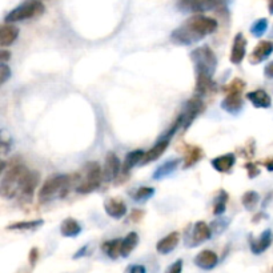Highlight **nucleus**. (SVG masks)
<instances>
[{
	"label": "nucleus",
	"instance_id": "f257e3e1",
	"mask_svg": "<svg viewBox=\"0 0 273 273\" xmlns=\"http://www.w3.org/2000/svg\"><path fill=\"white\" fill-rule=\"evenodd\" d=\"M217 27L219 24L213 18L195 15L170 33V40L179 46H191L204 39L207 35L216 32Z\"/></svg>",
	"mask_w": 273,
	"mask_h": 273
},
{
	"label": "nucleus",
	"instance_id": "f03ea898",
	"mask_svg": "<svg viewBox=\"0 0 273 273\" xmlns=\"http://www.w3.org/2000/svg\"><path fill=\"white\" fill-rule=\"evenodd\" d=\"M191 59L196 74V93L206 95L212 88V79L217 68L216 55L210 47L202 46L192 51Z\"/></svg>",
	"mask_w": 273,
	"mask_h": 273
},
{
	"label": "nucleus",
	"instance_id": "7ed1b4c3",
	"mask_svg": "<svg viewBox=\"0 0 273 273\" xmlns=\"http://www.w3.org/2000/svg\"><path fill=\"white\" fill-rule=\"evenodd\" d=\"M28 168L21 165V164H15L11 165L8 169L3 172L2 181H0V193L4 199H15L18 197L20 192L21 184L24 180L25 175L28 172Z\"/></svg>",
	"mask_w": 273,
	"mask_h": 273
},
{
	"label": "nucleus",
	"instance_id": "20e7f679",
	"mask_svg": "<svg viewBox=\"0 0 273 273\" xmlns=\"http://www.w3.org/2000/svg\"><path fill=\"white\" fill-rule=\"evenodd\" d=\"M72 185L71 176L68 175H55L44 181L39 191V201L48 202L52 200L63 199L67 196Z\"/></svg>",
	"mask_w": 273,
	"mask_h": 273
},
{
	"label": "nucleus",
	"instance_id": "39448f33",
	"mask_svg": "<svg viewBox=\"0 0 273 273\" xmlns=\"http://www.w3.org/2000/svg\"><path fill=\"white\" fill-rule=\"evenodd\" d=\"M75 178L78 179L76 191L79 193H91L95 189H97L103 181V169L100 168L99 163L89 161L83 168L82 174H78Z\"/></svg>",
	"mask_w": 273,
	"mask_h": 273
},
{
	"label": "nucleus",
	"instance_id": "423d86ee",
	"mask_svg": "<svg viewBox=\"0 0 273 273\" xmlns=\"http://www.w3.org/2000/svg\"><path fill=\"white\" fill-rule=\"evenodd\" d=\"M46 11L44 4L40 0H27L23 4H20L19 7L14 8L10 14L6 16V23H16V21L28 20L32 18H38Z\"/></svg>",
	"mask_w": 273,
	"mask_h": 273
},
{
	"label": "nucleus",
	"instance_id": "0eeeda50",
	"mask_svg": "<svg viewBox=\"0 0 273 273\" xmlns=\"http://www.w3.org/2000/svg\"><path fill=\"white\" fill-rule=\"evenodd\" d=\"M213 236L212 231H211V227L206 221H197V223L193 224V227H191L187 233L184 236V243L188 248H193V247H197L201 243L210 240Z\"/></svg>",
	"mask_w": 273,
	"mask_h": 273
},
{
	"label": "nucleus",
	"instance_id": "6e6552de",
	"mask_svg": "<svg viewBox=\"0 0 273 273\" xmlns=\"http://www.w3.org/2000/svg\"><path fill=\"white\" fill-rule=\"evenodd\" d=\"M204 110V104L199 97L189 99L183 107L181 114L179 115L178 119L181 121V128H188L191 123L196 119V116Z\"/></svg>",
	"mask_w": 273,
	"mask_h": 273
},
{
	"label": "nucleus",
	"instance_id": "1a4fd4ad",
	"mask_svg": "<svg viewBox=\"0 0 273 273\" xmlns=\"http://www.w3.org/2000/svg\"><path fill=\"white\" fill-rule=\"evenodd\" d=\"M40 176L36 170H28L25 175L23 184H21L20 192H19V199L24 200L25 202H29L33 197V192H35L36 187L39 184Z\"/></svg>",
	"mask_w": 273,
	"mask_h": 273
},
{
	"label": "nucleus",
	"instance_id": "9d476101",
	"mask_svg": "<svg viewBox=\"0 0 273 273\" xmlns=\"http://www.w3.org/2000/svg\"><path fill=\"white\" fill-rule=\"evenodd\" d=\"M179 7L188 12H206L219 7V0H179Z\"/></svg>",
	"mask_w": 273,
	"mask_h": 273
},
{
	"label": "nucleus",
	"instance_id": "9b49d317",
	"mask_svg": "<svg viewBox=\"0 0 273 273\" xmlns=\"http://www.w3.org/2000/svg\"><path fill=\"white\" fill-rule=\"evenodd\" d=\"M123 165H120V160L117 157L115 152H108L106 155V160H104L103 167V180L112 181L119 176L120 169Z\"/></svg>",
	"mask_w": 273,
	"mask_h": 273
},
{
	"label": "nucleus",
	"instance_id": "f8f14e48",
	"mask_svg": "<svg viewBox=\"0 0 273 273\" xmlns=\"http://www.w3.org/2000/svg\"><path fill=\"white\" fill-rule=\"evenodd\" d=\"M104 211L110 217L119 220L127 215V206L119 197H110L104 201Z\"/></svg>",
	"mask_w": 273,
	"mask_h": 273
},
{
	"label": "nucleus",
	"instance_id": "ddd939ff",
	"mask_svg": "<svg viewBox=\"0 0 273 273\" xmlns=\"http://www.w3.org/2000/svg\"><path fill=\"white\" fill-rule=\"evenodd\" d=\"M245 53H247V39L242 32H238L237 35L234 36L233 44H232L231 56H229L231 63L236 64V65L242 63L244 60Z\"/></svg>",
	"mask_w": 273,
	"mask_h": 273
},
{
	"label": "nucleus",
	"instance_id": "4468645a",
	"mask_svg": "<svg viewBox=\"0 0 273 273\" xmlns=\"http://www.w3.org/2000/svg\"><path fill=\"white\" fill-rule=\"evenodd\" d=\"M221 108L231 115H238L244 108L242 93H227L221 101Z\"/></svg>",
	"mask_w": 273,
	"mask_h": 273
},
{
	"label": "nucleus",
	"instance_id": "2eb2a0df",
	"mask_svg": "<svg viewBox=\"0 0 273 273\" xmlns=\"http://www.w3.org/2000/svg\"><path fill=\"white\" fill-rule=\"evenodd\" d=\"M195 264L200 269L211 270L219 264V256L211 249H204L195 257Z\"/></svg>",
	"mask_w": 273,
	"mask_h": 273
},
{
	"label": "nucleus",
	"instance_id": "dca6fc26",
	"mask_svg": "<svg viewBox=\"0 0 273 273\" xmlns=\"http://www.w3.org/2000/svg\"><path fill=\"white\" fill-rule=\"evenodd\" d=\"M273 53V42L270 40H263L255 47L251 55V61L252 64H259L261 61L266 60Z\"/></svg>",
	"mask_w": 273,
	"mask_h": 273
},
{
	"label": "nucleus",
	"instance_id": "f3484780",
	"mask_svg": "<svg viewBox=\"0 0 273 273\" xmlns=\"http://www.w3.org/2000/svg\"><path fill=\"white\" fill-rule=\"evenodd\" d=\"M180 243V234L179 232H172V233L167 234L165 237L159 240L156 244V251L160 255H168L172 251L176 249V247Z\"/></svg>",
	"mask_w": 273,
	"mask_h": 273
},
{
	"label": "nucleus",
	"instance_id": "a211bd4d",
	"mask_svg": "<svg viewBox=\"0 0 273 273\" xmlns=\"http://www.w3.org/2000/svg\"><path fill=\"white\" fill-rule=\"evenodd\" d=\"M273 243V232L270 229H265L259 238L251 242V251L253 255H261L269 248Z\"/></svg>",
	"mask_w": 273,
	"mask_h": 273
},
{
	"label": "nucleus",
	"instance_id": "6ab92c4d",
	"mask_svg": "<svg viewBox=\"0 0 273 273\" xmlns=\"http://www.w3.org/2000/svg\"><path fill=\"white\" fill-rule=\"evenodd\" d=\"M236 163V156L233 153H225L221 156H217L211 161L213 169H216L220 174H227L232 169V167Z\"/></svg>",
	"mask_w": 273,
	"mask_h": 273
},
{
	"label": "nucleus",
	"instance_id": "aec40b11",
	"mask_svg": "<svg viewBox=\"0 0 273 273\" xmlns=\"http://www.w3.org/2000/svg\"><path fill=\"white\" fill-rule=\"evenodd\" d=\"M19 28L16 25L10 24V23H4L0 28V46L8 47L14 44L15 40L18 39Z\"/></svg>",
	"mask_w": 273,
	"mask_h": 273
},
{
	"label": "nucleus",
	"instance_id": "412c9836",
	"mask_svg": "<svg viewBox=\"0 0 273 273\" xmlns=\"http://www.w3.org/2000/svg\"><path fill=\"white\" fill-rule=\"evenodd\" d=\"M247 99L256 108H270V106H272V99L264 89H256L252 92H248L247 93Z\"/></svg>",
	"mask_w": 273,
	"mask_h": 273
},
{
	"label": "nucleus",
	"instance_id": "4be33fe9",
	"mask_svg": "<svg viewBox=\"0 0 273 273\" xmlns=\"http://www.w3.org/2000/svg\"><path fill=\"white\" fill-rule=\"evenodd\" d=\"M168 146H169V140H160L152 147V148L147 151L146 155H144V159L142 161V165H146V164L152 163L155 160L159 159L161 155H163L165 151H167Z\"/></svg>",
	"mask_w": 273,
	"mask_h": 273
},
{
	"label": "nucleus",
	"instance_id": "5701e85b",
	"mask_svg": "<svg viewBox=\"0 0 273 273\" xmlns=\"http://www.w3.org/2000/svg\"><path fill=\"white\" fill-rule=\"evenodd\" d=\"M60 232L64 237H78L79 234L82 233V225L79 224L78 220H75L72 217H67L61 223Z\"/></svg>",
	"mask_w": 273,
	"mask_h": 273
},
{
	"label": "nucleus",
	"instance_id": "b1692460",
	"mask_svg": "<svg viewBox=\"0 0 273 273\" xmlns=\"http://www.w3.org/2000/svg\"><path fill=\"white\" fill-rule=\"evenodd\" d=\"M121 244H123V238H112V240L103 243L101 251L110 259L117 260L121 256Z\"/></svg>",
	"mask_w": 273,
	"mask_h": 273
},
{
	"label": "nucleus",
	"instance_id": "393cba45",
	"mask_svg": "<svg viewBox=\"0 0 273 273\" xmlns=\"http://www.w3.org/2000/svg\"><path fill=\"white\" fill-rule=\"evenodd\" d=\"M144 155H146V151H143V149H136V151H131L129 153H127L124 163H123V168H121L123 172L128 174L138 164H142Z\"/></svg>",
	"mask_w": 273,
	"mask_h": 273
},
{
	"label": "nucleus",
	"instance_id": "a878e982",
	"mask_svg": "<svg viewBox=\"0 0 273 273\" xmlns=\"http://www.w3.org/2000/svg\"><path fill=\"white\" fill-rule=\"evenodd\" d=\"M179 164H180V160L179 159H174V160H168L164 164H161L159 168H157L155 172H153L152 178L155 180H161V179L167 178L168 175H170L172 172L178 169Z\"/></svg>",
	"mask_w": 273,
	"mask_h": 273
},
{
	"label": "nucleus",
	"instance_id": "bb28decb",
	"mask_svg": "<svg viewBox=\"0 0 273 273\" xmlns=\"http://www.w3.org/2000/svg\"><path fill=\"white\" fill-rule=\"evenodd\" d=\"M139 244V234L136 232H131L128 233L124 238H123V244H121V257H128L133 252V249L138 247Z\"/></svg>",
	"mask_w": 273,
	"mask_h": 273
},
{
	"label": "nucleus",
	"instance_id": "cd10ccee",
	"mask_svg": "<svg viewBox=\"0 0 273 273\" xmlns=\"http://www.w3.org/2000/svg\"><path fill=\"white\" fill-rule=\"evenodd\" d=\"M44 221L43 220H31V221H16L14 224L7 225L8 231H32L36 228L42 227Z\"/></svg>",
	"mask_w": 273,
	"mask_h": 273
},
{
	"label": "nucleus",
	"instance_id": "c85d7f7f",
	"mask_svg": "<svg viewBox=\"0 0 273 273\" xmlns=\"http://www.w3.org/2000/svg\"><path fill=\"white\" fill-rule=\"evenodd\" d=\"M153 195H155V188H152V187H139V188L132 189L129 192V196L135 201H146V200L153 197Z\"/></svg>",
	"mask_w": 273,
	"mask_h": 273
},
{
	"label": "nucleus",
	"instance_id": "c756f323",
	"mask_svg": "<svg viewBox=\"0 0 273 273\" xmlns=\"http://www.w3.org/2000/svg\"><path fill=\"white\" fill-rule=\"evenodd\" d=\"M227 202H228V193L221 189L217 196L215 197V202H213V213L216 216H221L224 215L225 210H227Z\"/></svg>",
	"mask_w": 273,
	"mask_h": 273
},
{
	"label": "nucleus",
	"instance_id": "7c9ffc66",
	"mask_svg": "<svg viewBox=\"0 0 273 273\" xmlns=\"http://www.w3.org/2000/svg\"><path fill=\"white\" fill-rule=\"evenodd\" d=\"M259 199H260V196L257 192H255V191L245 192L242 197L243 207H244L245 210L253 211L255 210V207L257 206V202H259Z\"/></svg>",
	"mask_w": 273,
	"mask_h": 273
},
{
	"label": "nucleus",
	"instance_id": "2f4dec72",
	"mask_svg": "<svg viewBox=\"0 0 273 273\" xmlns=\"http://www.w3.org/2000/svg\"><path fill=\"white\" fill-rule=\"evenodd\" d=\"M201 156H202V152L199 147H191V148L188 149L187 156H185V159H184L185 160L184 167L188 168V167H191V165H193V164H196L200 159H201Z\"/></svg>",
	"mask_w": 273,
	"mask_h": 273
},
{
	"label": "nucleus",
	"instance_id": "473e14b6",
	"mask_svg": "<svg viewBox=\"0 0 273 273\" xmlns=\"http://www.w3.org/2000/svg\"><path fill=\"white\" fill-rule=\"evenodd\" d=\"M268 29V20L265 18H261L259 20H256L252 25H251V33L255 38H261Z\"/></svg>",
	"mask_w": 273,
	"mask_h": 273
},
{
	"label": "nucleus",
	"instance_id": "72a5a7b5",
	"mask_svg": "<svg viewBox=\"0 0 273 273\" xmlns=\"http://www.w3.org/2000/svg\"><path fill=\"white\" fill-rule=\"evenodd\" d=\"M229 225V219L228 217H219L216 221H213V224L211 225V231L212 233L217 229V234L221 233L224 229H227V227Z\"/></svg>",
	"mask_w": 273,
	"mask_h": 273
},
{
	"label": "nucleus",
	"instance_id": "f704fd0d",
	"mask_svg": "<svg viewBox=\"0 0 273 273\" xmlns=\"http://www.w3.org/2000/svg\"><path fill=\"white\" fill-rule=\"evenodd\" d=\"M245 87V83L243 82L242 79H234L229 83V85L227 87L228 93H242L243 89Z\"/></svg>",
	"mask_w": 273,
	"mask_h": 273
},
{
	"label": "nucleus",
	"instance_id": "c9c22d12",
	"mask_svg": "<svg viewBox=\"0 0 273 273\" xmlns=\"http://www.w3.org/2000/svg\"><path fill=\"white\" fill-rule=\"evenodd\" d=\"M11 78V68L7 64H2L0 65V84H4L8 79Z\"/></svg>",
	"mask_w": 273,
	"mask_h": 273
},
{
	"label": "nucleus",
	"instance_id": "e433bc0d",
	"mask_svg": "<svg viewBox=\"0 0 273 273\" xmlns=\"http://www.w3.org/2000/svg\"><path fill=\"white\" fill-rule=\"evenodd\" d=\"M245 169H247V174H248L249 179H253L256 176H259L260 175V169L259 167L256 165L255 163H247L245 164Z\"/></svg>",
	"mask_w": 273,
	"mask_h": 273
},
{
	"label": "nucleus",
	"instance_id": "4c0bfd02",
	"mask_svg": "<svg viewBox=\"0 0 273 273\" xmlns=\"http://www.w3.org/2000/svg\"><path fill=\"white\" fill-rule=\"evenodd\" d=\"M183 265H184L183 260H176L174 264H170V266H168V269L165 270V273H181L183 272Z\"/></svg>",
	"mask_w": 273,
	"mask_h": 273
},
{
	"label": "nucleus",
	"instance_id": "58836bf2",
	"mask_svg": "<svg viewBox=\"0 0 273 273\" xmlns=\"http://www.w3.org/2000/svg\"><path fill=\"white\" fill-rule=\"evenodd\" d=\"M125 273H147L146 266L144 265H136V264H133V265H129L125 269Z\"/></svg>",
	"mask_w": 273,
	"mask_h": 273
},
{
	"label": "nucleus",
	"instance_id": "ea45409f",
	"mask_svg": "<svg viewBox=\"0 0 273 273\" xmlns=\"http://www.w3.org/2000/svg\"><path fill=\"white\" fill-rule=\"evenodd\" d=\"M38 259H39V249L32 248L31 251H29V256H28L29 264H31V265L33 266L36 264V261H38Z\"/></svg>",
	"mask_w": 273,
	"mask_h": 273
},
{
	"label": "nucleus",
	"instance_id": "a19ab883",
	"mask_svg": "<svg viewBox=\"0 0 273 273\" xmlns=\"http://www.w3.org/2000/svg\"><path fill=\"white\" fill-rule=\"evenodd\" d=\"M264 74H265V78L273 79V61L266 64L265 70H264Z\"/></svg>",
	"mask_w": 273,
	"mask_h": 273
},
{
	"label": "nucleus",
	"instance_id": "79ce46f5",
	"mask_svg": "<svg viewBox=\"0 0 273 273\" xmlns=\"http://www.w3.org/2000/svg\"><path fill=\"white\" fill-rule=\"evenodd\" d=\"M11 57V53L8 52V51L3 50L2 52H0V63L2 64H7L8 59Z\"/></svg>",
	"mask_w": 273,
	"mask_h": 273
},
{
	"label": "nucleus",
	"instance_id": "37998d69",
	"mask_svg": "<svg viewBox=\"0 0 273 273\" xmlns=\"http://www.w3.org/2000/svg\"><path fill=\"white\" fill-rule=\"evenodd\" d=\"M142 217H143V211H133V212H132V220H135L139 223V220H140Z\"/></svg>",
	"mask_w": 273,
	"mask_h": 273
},
{
	"label": "nucleus",
	"instance_id": "c03bdc74",
	"mask_svg": "<svg viewBox=\"0 0 273 273\" xmlns=\"http://www.w3.org/2000/svg\"><path fill=\"white\" fill-rule=\"evenodd\" d=\"M87 249H88V247H83V248L80 249L79 252L75 253L74 259H80V257H83V256H84L85 253H87Z\"/></svg>",
	"mask_w": 273,
	"mask_h": 273
},
{
	"label": "nucleus",
	"instance_id": "a18cd8bd",
	"mask_svg": "<svg viewBox=\"0 0 273 273\" xmlns=\"http://www.w3.org/2000/svg\"><path fill=\"white\" fill-rule=\"evenodd\" d=\"M265 167L268 168V170H270L272 172L273 170V159L268 160V161H265Z\"/></svg>",
	"mask_w": 273,
	"mask_h": 273
},
{
	"label": "nucleus",
	"instance_id": "49530a36",
	"mask_svg": "<svg viewBox=\"0 0 273 273\" xmlns=\"http://www.w3.org/2000/svg\"><path fill=\"white\" fill-rule=\"evenodd\" d=\"M268 10H269V14L273 15V0H269V3H268Z\"/></svg>",
	"mask_w": 273,
	"mask_h": 273
},
{
	"label": "nucleus",
	"instance_id": "de8ad7c7",
	"mask_svg": "<svg viewBox=\"0 0 273 273\" xmlns=\"http://www.w3.org/2000/svg\"><path fill=\"white\" fill-rule=\"evenodd\" d=\"M229 0H219V6H225Z\"/></svg>",
	"mask_w": 273,
	"mask_h": 273
}]
</instances>
